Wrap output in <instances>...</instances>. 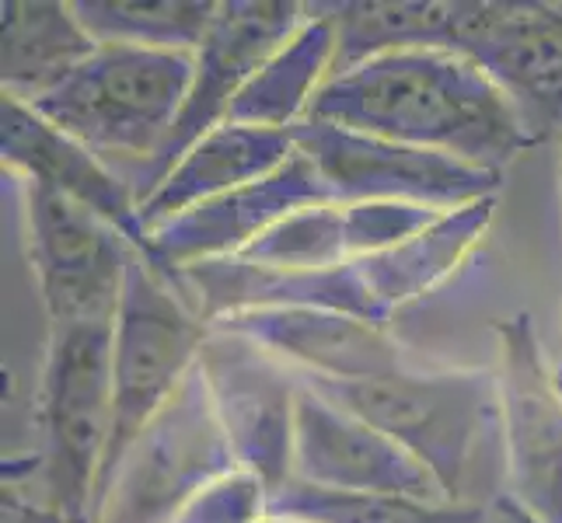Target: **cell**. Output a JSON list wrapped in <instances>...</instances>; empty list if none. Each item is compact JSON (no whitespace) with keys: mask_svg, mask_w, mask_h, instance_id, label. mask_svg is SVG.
Listing matches in <instances>:
<instances>
[{"mask_svg":"<svg viewBox=\"0 0 562 523\" xmlns=\"http://www.w3.org/2000/svg\"><path fill=\"white\" fill-rule=\"evenodd\" d=\"M307 120L493 171L535 147L503 91L451 49L387 53L333 73Z\"/></svg>","mask_w":562,"mask_h":523,"instance_id":"obj_1","label":"cell"},{"mask_svg":"<svg viewBox=\"0 0 562 523\" xmlns=\"http://www.w3.org/2000/svg\"><path fill=\"white\" fill-rule=\"evenodd\" d=\"M192 84V53L99 46V53L32 109L137 182L158 161Z\"/></svg>","mask_w":562,"mask_h":523,"instance_id":"obj_2","label":"cell"},{"mask_svg":"<svg viewBox=\"0 0 562 523\" xmlns=\"http://www.w3.org/2000/svg\"><path fill=\"white\" fill-rule=\"evenodd\" d=\"M301 380L392 436L440 481L448 499L469 502L464 489H469L475 457L486 436L499 433L496 371L409 366L371 380Z\"/></svg>","mask_w":562,"mask_h":523,"instance_id":"obj_3","label":"cell"},{"mask_svg":"<svg viewBox=\"0 0 562 523\" xmlns=\"http://www.w3.org/2000/svg\"><path fill=\"white\" fill-rule=\"evenodd\" d=\"M115 325V321H112ZM112 325L49 328L35 395L38 496L70 523H91L112 433Z\"/></svg>","mask_w":562,"mask_h":523,"instance_id":"obj_4","label":"cell"},{"mask_svg":"<svg viewBox=\"0 0 562 523\" xmlns=\"http://www.w3.org/2000/svg\"><path fill=\"white\" fill-rule=\"evenodd\" d=\"M206 336L210 325L182 297L176 280L137 251L112 325V433L99 489L123 451L196 371Z\"/></svg>","mask_w":562,"mask_h":523,"instance_id":"obj_5","label":"cell"},{"mask_svg":"<svg viewBox=\"0 0 562 523\" xmlns=\"http://www.w3.org/2000/svg\"><path fill=\"white\" fill-rule=\"evenodd\" d=\"M235 468L196 363L179 395L123 451L94 496L91 523H176L192 499Z\"/></svg>","mask_w":562,"mask_h":523,"instance_id":"obj_6","label":"cell"},{"mask_svg":"<svg viewBox=\"0 0 562 523\" xmlns=\"http://www.w3.org/2000/svg\"><path fill=\"white\" fill-rule=\"evenodd\" d=\"M496 401L507 489L538 523H562V384L531 315L496 318Z\"/></svg>","mask_w":562,"mask_h":523,"instance_id":"obj_7","label":"cell"},{"mask_svg":"<svg viewBox=\"0 0 562 523\" xmlns=\"http://www.w3.org/2000/svg\"><path fill=\"white\" fill-rule=\"evenodd\" d=\"M25 241L49 328L112 325L120 315L133 241L99 213L46 185L22 182Z\"/></svg>","mask_w":562,"mask_h":523,"instance_id":"obj_8","label":"cell"},{"mask_svg":"<svg viewBox=\"0 0 562 523\" xmlns=\"http://www.w3.org/2000/svg\"><path fill=\"white\" fill-rule=\"evenodd\" d=\"M294 147L315 164L325 189L333 192V203H416L458 209L479 200H496L503 185V171L312 120L294 129Z\"/></svg>","mask_w":562,"mask_h":523,"instance_id":"obj_9","label":"cell"},{"mask_svg":"<svg viewBox=\"0 0 562 523\" xmlns=\"http://www.w3.org/2000/svg\"><path fill=\"white\" fill-rule=\"evenodd\" d=\"M454 53L503 91L535 147L562 137V4L464 0Z\"/></svg>","mask_w":562,"mask_h":523,"instance_id":"obj_10","label":"cell"},{"mask_svg":"<svg viewBox=\"0 0 562 523\" xmlns=\"http://www.w3.org/2000/svg\"><path fill=\"white\" fill-rule=\"evenodd\" d=\"M200 374L238 468L280 489L294 475V422L301 374L245 336L210 328Z\"/></svg>","mask_w":562,"mask_h":523,"instance_id":"obj_11","label":"cell"},{"mask_svg":"<svg viewBox=\"0 0 562 523\" xmlns=\"http://www.w3.org/2000/svg\"><path fill=\"white\" fill-rule=\"evenodd\" d=\"M304 14L307 4L297 0H217L210 32L192 53V84L182 115L158 161L137 182V200H144L200 137L227 123L231 105L238 102L251 73L297 32Z\"/></svg>","mask_w":562,"mask_h":523,"instance_id":"obj_12","label":"cell"},{"mask_svg":"<svg viewBox=\"0 0 562 523\" xmlns=\"http://www.w3.org/2000/svg\"><path fill=\"white\" fill-rule=\"evenodd\" d=\"M328 203L333 192L325 189L322 174L301 150H294V158L266 179L147 227L140 255L168 276L200 262L235 259L290 213Z\"/></svg>","mask_w":562,"mask_h":523,"instance_id":"obj_13","label":"cell"},{"mask_svg":"<svg viewBox=\"0 0 562 523\" xmlns=\"http://www.w3.org/2000/svg\"><path fill=\"white\" fill-rule=\"evenodd\" d=\"M294 481L333 492H384L454 502L423 464L381 433L301 380L294 422Z\"/></svg>","mask_w":562,"mask_h":523,"instance_id":"obj_14","label":"cell"},{"mask_svg":"<svg viewBox=\"0 0 562 523\" xmlns=\"http://www.w3.org/2000/svg\"><path fill=\"white\" fill-rule=\"evenodd\" d=\"M210 328L245 336L290 371L312 380H371L409 371L413 360L392 328L315 307H273L213 321Z\"/></svg>","mask_w":562,"mask_h":523,"instance_id":"obj_15","label":"cell"},{"mask_svg":"<svg viewBox=\"0 0 562 523\" xmlns=\"http://www.w3.org/2000/svg\"><path fill=\"white\" fill-rule=\"evenodd\" d=\"M0 161L18 182L60 192L123 230L137 251L144 248L140 200L133 182L18 99L0 105Z\"/></svg>","mask_w":562,"mask_h":523,"instance_id":"obj_16","label":"cell"},{"mask_svg":"<svg viewBox=\"0 0 562 523\" xmlns=\"http://www.w3.org/2000/svg\"><path fill=\"white\" fill-rule=\"evenodd\" d=\"M294 133L224 123L192 144L171 171L140 200L144 235L147 227L179 217V213L227 196L248 182H259L294 158Z\"/></svg>","mask_w":562,"mask_h":523,"instance_id":"obj_17","label":"cell"},{"mask_svg":"<svg viewBox=\"0 0 562 523\" xmlns=\"http://www.w3.org/2000/svg\"><path fill=\"white\" fill-rule=\"evenodd\" d=\"M496 217V200H479L440 213V217L423 227L419 235L402 241L381 255L353 262L360 280L371 294L378 321L392 328V318L426 294H434L443 283H451L464 262H469L479 245L486 241Z\"/></svg>","mask_w":562,"mask_h":523,"instance_id":"obj_18","label":"cell"},{"mask_svg":"<svg viewBox=\"0 0 562 523\" xmlns=\"http://www.w3.org/2000/svg\"><path fill=\"white\" fill-rule=\"evenodd\" d=\"M0 29V84L4 99L35 105L64 88L81 70L99 43L85 29L74 4L60 0H11Z\"/></svg>","mask_w":562,"mask_h":523,"instance_id":"obj_19","label":"cell"},{"mask_svg":"<svg viewBox=\"0 0 562 523\" xmlns=\"http://www.w3.org/2000/svg\"><path fill=\"white\" fill-rule=\"evenodd\" d=\"M339 38L333 18L322 4H307L304 22L269 60L251 73V81L231 105L227 123L294 133L312 112L318 91L336 73Z\"/></svg>","mask_w":562,"mask_h":523,"instance_id":"obj_20","label":"cell"},{"mask_svg":"<svg viewBox=\"0 0 562 523\" xmlns=\"http://www.w3.org/2000/svg\"><path fill=\"white\" fill-rule=\"evenodd\" d=\"M464 0H333L322 11L333 18L339 56L336 73L374 56L405 49H451Z\"/></svg>","mask_w":562,"mask_h":523,"instance_id":"obj_21","label":"cell"},{"mask_svg":"<svg viewBox=\"0 0 562 523\" xmlns=\"http://www.w3.org/2000/svg\"><path fill=\"white\" fill-rule=\"evenodd\" d=\"M74 8L99 46L196 53L217 0H74Z\"/></svg>","mask_w":562,"mask_h":523,"instance_id":"obj_22","label":"cell"},{"mask_svg":"<svg viewBox=\"0 0 562 523\" xmlns=\"http://www.w3.org/2000/svg\"><path fill=\"white\" fill-rule=\"evenodd\" d=\"M269 513L307 523H490L479 502H434L384 492H333L290 478L269 496Z\"/></svg>","mask_w":562,"mask_h":523,"instance_id":"obj_23","label":"cell"},{"mask_svg":"<svg viewBox=\"0 0 562 523\" xmlns=\"http://www.w3.org/2000/svg\"><path fill=\"white\" fill-rule=\"evenodd\" d=\"M245 262L280 265V269H333L350 262V238H346L342 203L307 206L290 213L259 241H251L241 255Z\"/></svg>","mask_w":562,"mask_h":523,"instance_id":"obj_24","label":"cell"},{"mask_svg":"<svg viewBox=\"0 0 562 523\" xmlns=\"http://www.w3.org/2000/svg\"><path fill=\"white\" fill-rule=\"evenodd\" d=\"M273 489L245 468L227 471L182 510L176 523H262Z\"/></svg>","mask_w":562,"mask_h":523,"instance_id":"obj_25","label":"cell"},{"mask_svg":"<svg viewBox=\"0 0 562 523\" xmlns=\"http://www.w3.org/2000/svg\"><path fill=\"white\" fill-rule=\"evenodd\" d=\"M0 523H70L60 510H53L49 502L38 496H29V486L22 481H4V502H0Z\"/></svg>","mask_w":562,"mask_h":523,"instance_id":"obj_26","label":"cell"},{"mask_svg":"<svg viewBox=\"0 0 562 523\" xmlns=\"http://www.w3.org/2000/svg\"><path fill=\"white\" fill-rule=\"evenodd\" d=\"M493 510H496L499 523H538L528 510H520L517 502H514V499H507V496H496Z\"/></svg>","mask_w":562,"mask_h":523,"instance_id":"obj_27","label":"cell"},{"mask_svg":"<svg viewBox=\"0 0 562 523\" xmlns=\"http://www.w3.org/2000/svg\"><path fill=\"white\" fill-rule=\"evenodd\" d=\"M262 523H307V520H301V516H283V513H269Z\"/></svg>","mask_w":562,"mask_h":523,"instance_id":"obj_28","label":"cell"},{"mask_svg":"<svg viewBox=\"0 0 562 523\" xmlns=\"http://www.w3.org/2000/svg\"><path fill=\"white\" fill-rule=\"evenodd\" d=\"M559 384H562V366H559Z\"/></svg>","mask_w":562,"mask_h":523,"instance_id":"obj_29","label":"cell"},{"mask_svg":"<svg viewBox=\"0 0 562 523\" xmlns=\"http://www.w3.org/2000/svg\"><path fill=\"white\" fill-rule=\"evenodd\" d=\"M559 171H562V164H559Z\"/></svg>","mask_w":562,"mask_h":523,"instance_id":"obj_30","label":"cell"},{"mask_svg":"<svg viewBox=\"0 0 562 523\" xmlns=\"http://www.w3.org/2000/svg\"><path fill=\"white\" fill-rule=\"evenodd\" d=\"M559 366H562V363H559Z\"/></svg>","mask_w":562,"mask_h":523,"instance_id":"obj_31","label":"cell"}]
</instances>
